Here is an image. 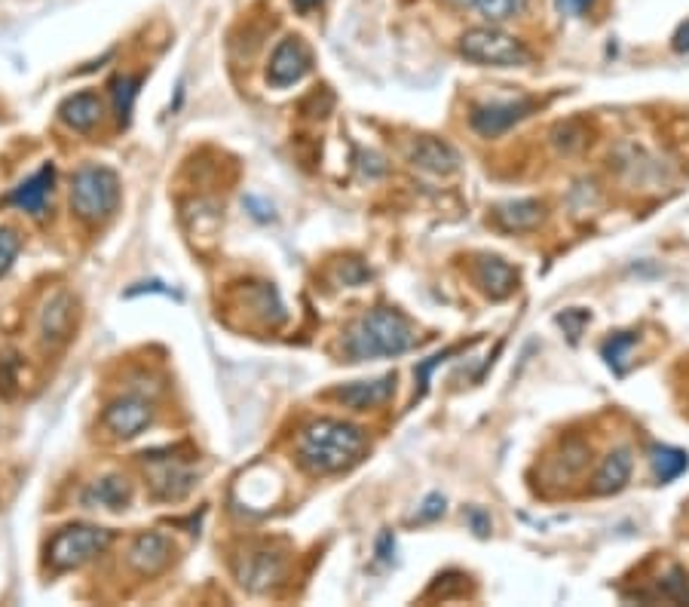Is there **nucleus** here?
Instances as JSON below:
<instances>
[{
  "instance_id": "1",
  "label": "nucleus",
  "mask_w": 689,
  "mask_h": 607,
  "mask_svg": "<svg viewBox=\"0 0 689 607\" xmlns=\"http://www.w3.org/2000/svg\"><path fill=\"white\" fill-rule=\"evenodd\" d=\"M365 433L359 426L325 418V421H313L300 430L297 460L316 476H331V473H343V469L359 464L365 454Z\"/></svg>"
},
{
  "instance_id": "2",
  "label": "nucleus",
  "mask_w": 689,
  "mask_h": 607,
  "mask_svg": "<svg viewBox=\"0 0 689 607\" xmlns=\"http://www.w3.org/2000/svg\"><path fill=\"white\" fill-rule=\"evenodd\" d=\"M417 344L414 325L395 311H374L362 316L352 325L343 338V350L352 362H365V359H386V356L408 354Z\"/></svg>"
},
{
  "instance_id": "3",
  "label": "nucleus",
  "mask_w": 689,
  "mask_h": 607,
  "mask_svg": "<svg viewBox=\"0 0 689 607\" xmlns=\"http://www.w3.org/2000/svg\"><path fill=\"white\" fill-rule=\"evenodd\" d=\"M120 206V178L108 166H80L70 182V209L89 225L111 218Z\"/></svg>"
},
{
  "instance_id": "4",
  "label": "nucleus",
  "mask_w": 689,
  "mask_h": 607,
  "mask_svg": "<svg viewBox=\"0 0 689 607\" xmlns=\"http://www.w3.org/2000/svg\"><path fill=\"white\" fill-rule=\"evenodd\" d=\"M460 53L469 62L493 65V68H521L531 65V50L512 37L506 31L496 29H472L460 37Z\"/></svg>"
},
{
  "instance_id": "5",
  "label": "nucleus",
  "mask_w": 689,
  "mask_h": 607,
  "mask_svg": "<svg viewBox=\"0 0 689 607\" xmlns=\"http://www.w3.org/2000/svg\"><path fill=\"white\" fill-rule=\"evenodd\" d=\"M111 531L99 524H70L62 528L50 543V565L53 571H77L86 562H92L99 552L108 550Z\"/></svg>"
},
{
  "instance_id": "6",
  "label": "nucleus",
  "mask_w": 689,
  "mask_h": 607,
  "mask_svg": "<svg viewBox=\"0 0 689 607\" xmlns=\"http://www.w3.org/2000/svg\"><path fill=\"white\" fill-rule=\"evenodd\" d=\"M310 65H313V56L310 50H307V43L300 41V37H285V41L276 46V53L270 58V84L273 86H292V84H300L307 74H310Z\"/></svg>"
},
{
  "instance_id": "7",
  "label": "nucleus",
  "mask_w": 689,
  "mask_h": 607,
  "mask_svg": "<svg viewBox=\"0 0 689 607\" xmlns=\"http://www.w3.org/2000/svg\"><path fill=\"white\" fill-rule=\"evenodd\" d=\"M151 421H154V405L141 395H123L105 411V426L117 438H135L141 430H147Z\"/></svg>"
},
{
  "instance_id": "8",
  "label": "nucleus",
  "mask_w": 689,
  "mask_h": 607,
  "mask_svg": "<svg viewBox=\"0 0 689 607\" xmlns=\"http://www.w3.org/2000/svg\"><path fill=\"white\" fill-rule=\"evenodd\" d=\"M172 555H175V546L169 536L160 531H144L129 546V565L135 567L141 577H156L172 565Z\"/></svg>"
},
{
  "instance_id": "9",
  "label": "nucleus",
  "mask_w": 689,
  "mask_h": 607,
  "mask_svg": "<svg viewBox=\"0 0 689 607\" xmlns=\"http://www.w3.org/2000/svg\"><path fill=\"white\" fill-rule=\"evenodd\" d=\"M534 111V101H493V105H481L472 111V129L484 136V139H496L506 129H512L518 120Z\"/></svg>"
},
{
  "instance_id": "10",
  "label": "nucleus",
  "mask_w": 689,
  "mask_h": 607,
  "mask_svg": "<svg viewBox=\"0 0 689 607\" xmlns=\"http://www.w3.org/2000/svg\"><path fill=\"white\" fill-rule=\"evenodd\" d=\"M197 476L182 464H172L169 457H151V488L160 500H182L190 495Z\"/></svg>"
},
{
  "instance_id": "11",
  "label": "nucleus",
  "mask_w": 689,
  "mask_h": 607,
  "mask_svg": "<svg viewBox=\"0 0 689 607\" xmlns=\"http://www.w3.org/2000/svg\"><path fill=\"white\" fill-rule=\"evenodd\" d=\"M395 390V378L393 375H383L378 381H356L347 383V387H338L335 390V399L343 402L347 409L352 411H368L378 409L383 402H390V395Z\"/></svg>"
},
{
  "instance_id": "12",
  "label": "nucleus",
  "mask_w": 689,
  "mask_h": 607,
  "mask_svg": "<svg viewBox=\"0 0 689 607\" xmlns=\"http://www.w3.org/2000/svg\"><path fill=\"white\" fill-rule=\"evenodd\" d=\"M53 182H56V170H53V163H46L43 170L31 175L29 182H22L15 187L13 194H10V203L31 215H43L46 213V199L53 194Z\"/></svg>"
},
{
  "instance_id": "13",
  "label": "nucleus",
  "mask_w": 689,
  "mask_h": 607,
  "mask_svg": "<svg viewBox=\"0 0 689 607\" xmlns=\"http://www.w3.org/2000/svg\"><path fill=\"white\" fill-rule=\"evenodd\" d=\"M475 277H479V285L493 297V301H503L515 289H518V273L515 268L503 261V258H481L475 264Z\"/></svg>"
},
{
  "instance_id": "14",
  "label": "nucleus",
  "mask_w": 689,
  "mask_h": 607,
  "mask_svg": "<svg viewBox=\"0 0 689 607\" xmlns=\"http://www.w3.org/2000/svg\"><path fill=\"white\" fill-rule=\"evenodd\" d=\"M411 163L417 170L436 172V175H450L460 166V156L450 144L438 142V139H420V142L411 148Z\"/></svg>"
},
{
  "instance_id": "15",
  "label": "nucleus",
  "mask_w": 689,
  "mask_h": 607,
  "mask_svg": "<svg viewBox=\"0 0 689 607\" xmlns=\"http://www.w3.org/2000/svg\"><path fill=\"white\" fill-rule=\"evenodd\" d=\"M74 325V301L65 292H58L46 301L41 313V332L46 344H62L70 335Z\"/></svg>"
},
{
  "instance_id": "16",
  "label": "nucleus",
  "mask_w": 689,
  "mask_h": 607,
  "mask_svg": "<svg viewBox=\"0 0 689 607\" xmlns=\"http://www.w3.org/2000/svg\"><path fill=\"white\" fill-rule=\"evenodd\" d=\"M58 117H62V123L74 129V132H89V129L101 120V99L96 93H77V96H70V99L62 101Z\"/></svg>"
},
{
  "instance_id": "17",
  "label": "nucleus",
  "mask_w": 689,
  "mask_h": 607,
  "mask_svg": "<svg viewBox=\"0 0 689 607\" xmlns=\"http://www.w3.org/2000/svg\"><path fill=\"white\" fill-rule=\"evenodd\" d=\"M282 577V559L273 552H252L245 555V565L240 567L242 586H249L254 593H264L270 589L276 579Z\"/></svg>"
},
{
  "instance_id": "18",
  "label": "nucleus",
  "mask_w": 689,
  "mask_h": 607,
  "mask_svg": "<svg viewBox=\"0 0 689 607\" xmlns=\"http://www.w3.org/2000/svg\"><path fill=\"white\" fill-rule=\"evenodd\" d=\"M129 500H132V485H129L123 476H108V479H99L84 495L86 507H101V509H127Z\"/></svg>"
},
{
  "instance_id": "19",
  "label": "nucleus",
  "mask_w": 689,
  "mask_h": 607,
  "mask_svg": "<svg viewBox=\"0 0 689 607\" xmlns=\"http://www.w3.org/2000/svg\"><path fill=\"white\" fill-rule=\"evenodd\" d=\"M632 452L628 448H620V452H613L610 457L604 460L601 466V473H598V479H594V491L598 495H616L625 488V481L632 479Z\"/></svg>"
},
{
  "instance_id": "20",
  "label": "nucleus",
  "mask_w": 689,
  "mask_h": 607,
  "mask_svg": "<svg viewBox=\"0 0 689 607\" xmlns=\"http://www.w3.org/2000/svg\"><path fill=\"white\" fill-rule=\"evenodd\" d=\"M496 225L503 227V230H531V227L539 225V218H543V206L534 203V199H518V203H503V206H496Z\"/></svg>"
},
{
  "instance_id": "21",
  "label": "nucleus",
  "mask_w": 689,
  "mask_h": 607,
  "mask_svg": "<svg viewBox=\"0 0 689 607\" xmlns=\"http://www.w3.org/2000/svg\"><path fill=\"white\" fill-rule=\"evenodd\" d=\"M689 466V457L677 448H665V445H656L653 448V473L656 479L665 485V481H675L683 469Z\"/></svg>"
},
{
  "instance_id": "22",
  "label": "nucleus",
  "mask_w": 689,
  "mask_h": 607,
  "mask_svg": "<svg viewBox=\"0 0 689 607\" xmlns=\"http://www.w3.org/2000/svg\"><path fill=\"white\" fill-rule=\"evenodd\" d=\"M139 77H117L113 80V105H117V120L120 127H129L132 120V108H135V96H139Z\"/></svg>"
},
{
  "instance_id": "23",
  "label": "nucleus",
  "mask_w": 689,
  "mask_h": 607,
  "mask_svg": "<svg viewBox=\"0 0 689 607\" xmlns=\"http://www.w3.org/2000/svg\"><path fill=\"white\" fill-rule=\"evenodd\" d=\"M475 7H479L484 19L506 22V19H515L518 13H524L527 0H475Z\"/></svg>"
},
{
  "instance_id": "24",
  "label": "nucleus",
  "mask_w": 689,
  "mask_h": 607,
  "mask_svg": "<svg viewBox=\"0 0 689 607\" xmlns=\"http://www.w3.org/2000/svg\"><path fill=\"white\" fill-rule=\"evenodd\" d=\"M19 249H22V240H19L13 227H0V277L13 268Z\"/></svg>"
},
{
  "instance_id": "25",
  "label": "nucleus",
  "mask_w": 689,
  "mask_h": 607,
  "mask_svg": "<svg viewBox=\"0 0 689 607\" xmlns=\"http://www.w3.org/2000/svg\"><path fill=\"white\" fill-rule=\"evenodd\" d=\"M632 347H634V335H613V338L604 344V359L610 362V366L620 368L622 356L628 354Z\"/></svg>"
},
{
  "instance_id": "26",
  "label": "nucleus",
  "mask_w": 689,
  "mask_h": 607,
  "mask_svg": "<svg viewBox=\"0 0 689 607\" xmlns=\"http://www.w3.org/2000/svg\"><path fill=\"white\" fill-rule=\"evenodd\" d=\"M558 323L570 332V340H577L579 338V332H582V325L589 323V313L586 311H564L561 316H558Z\"/></svg>"
},
{
  "instance_id": "27",
  "label": "nucleus",
  "mask_w": 689,
  "mask_h": 607,
  "mask_svg": "<svg viewBox=\"0 0 689 607\" xmlns=\"http://www.w3.org/2000/svg\"><path fill=\"white\" fill-rule=\"evenodd\" d=\"M469 522H472V528H475V534L479 536L491 534V516H488V512H481V509H469Z\"/></svg>"
},
{
  "instance_id": "28",
  "label": "nucleus",
  "mask_w": 689,
  "mask_h": 607,
  "mask_svg": "<svg viewBox=\"0 0 689 607\" xmlns=\"http://www.w3.org/2000/svg\"><path fill=\"white\" fill-rule=\"evenodd\" d=\"M558 3V13L564 15H582L591 7V0H555Z\"/></svg>"
},
{
  "instance_id": "29",
  "label": "nucleus",
  "mask_w": 689,
  "mask_h": 607,
  "mask_svg": "<svg viewBox=\"0 0 689 607\" xmlns=\"http://www.w3.org/2000/svg\"><path fill=\"white\" fill-rule=\"evenodd\" d=\"M441 512H445V497L433 495L429 500H426V503H423L420 519H438Z\"/></svg>"
},
{
  "instance_id": "30",
  "label": "nucleus",
  "mask_w": 689,
  "mask_h": 607,
  "mask_svg": "<svg viewBox=\"0 0 689 607\" xmlns=\"http://www.w3.org/2000/svg\"><path fill=\"white\" fill-rule=\"evenodd\" d=\"M675 50L677 53H687L689 50V22L687 25H680V31L675 34Z\"/></svg>"
},
{
  "instance_id": "31",
  "label": "nucleus",
  "mask_w": 689,
  "mask_h": 607,
  "mask_svg": "<svg viewBox=\"0 0 689 607\" xmlns=\"http://www.w3.org/2000/svg\"><path fill=\"white\" fill-rule=\"evenodd\" d=\"M390 546H393V534H383L380 536V550L378 555L383 559V562H390Z\"/></svg>"
},
{
  "instance_id": "32",
  "label": "nucleus",
  "mask_w": 689,
  "mask_h": 607,
  "mask_svg": "<svg viewBox=\"0 0 689 607\" xmlns=\"http://www.w3.org/2000/svg\"><path fill=\"white\" fill-rule=\"evenodd\" d=\"M292 3H295L300 13H310V10H316V7H319L322 0H292Z\"/></svg>"
},
{
  "instance_id": "33",
  "label": "nucleus",
  "mask_w": 689,
  "mask_h": 607,
  "mask_svg": "<svg viewBox=\"0 0 689 607\" xmlns=\"http://www.w3.org/2000/svg\"><path fill=\"white\" fill-rule=\"evenodd\" d=\"M453 3H460V7H469V3H475V0H453Z\"/></svg>"
}]
</instances>
